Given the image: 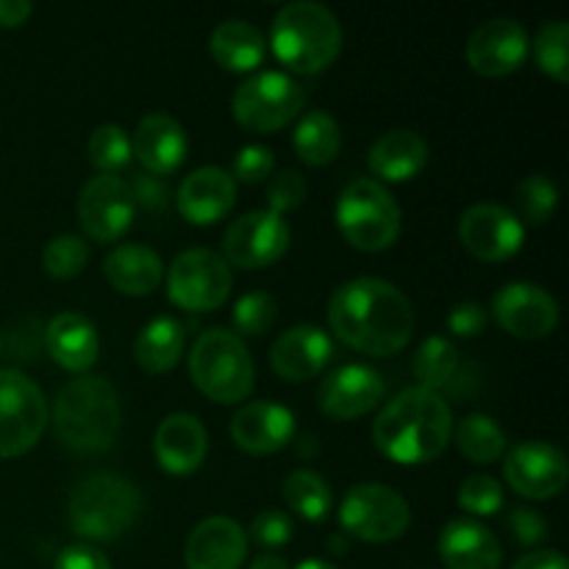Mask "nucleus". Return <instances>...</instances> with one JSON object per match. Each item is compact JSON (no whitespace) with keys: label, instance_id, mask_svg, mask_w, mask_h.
<instances>
[{"label":"nucleus","instance_id":"nucleus-20","mask_svg":"<svg viewBox=\"0 0 569 569\" xmlns=\"http://www.w3.org/2000/svg\"><path fill=\"white\" fill-rule=\"evenodd\" d=\"M176 203L192 226H214L237 203V181L222 167H198L178 187Z\"/></svg>","mask_w":569,"mask_h":569},{"label":"nucleus","instance_id":"nucleus-30","mask_svg":"<svg viewBox=\"0 0 569 569\" xmlns=\"http://www.w3.org/2000/svg\"><path fill=\"white\" fill-rule=\"evenodd\" d=\"M209 50L228 72H253L264 61V33L248 20H226L211 31Z\"/></svg>","mask_w":569,"mask_h":569},{"label":"nucleus","instance_id":"nucleus-46","mask_svg":"<svg viewBox=\"0 0 569 569\" xmlns=\"http://www.w3.org/2000/svg\"><path fill=\"white\" fill-rule=\"evenodd\" d=\"M53 569H111V565L92 545H70L61 550Z\"/></svg>","mask_w":569,"mask_h":569},{"label":"nucleus","instance_id":"nucleus-24","mask_svg":"<svg viewBox=\"0 0 569 569\" xmlns=\"http://www.w3.org/2000/svg\"><path fill=\"white\" fill-rule=\"evenodd\" d=\"M131 150L150 176H170L187 161L189 139L181 122L156 111V114L139 120L131 139Z\"/></svg>","mask_w":569,"mask_h":569},{"label":"nucleus","instance_id":"nucleus-19","mask_svg":"<svg viewBox=\"0 0 569 569\" xmlns=\"http://www.w3.org/2000/svg\"><path fill=\"white\" fill-rule=\"evenodd\" d=\"M248 559V533L231 517H206L183 548L187 569H239Z\"/></svg>","mask_w":569,"mask_h":569},{"label":"nucleus","instance_id":"nucleus-42","mask_svg":"<svg viewBox=\"0 0 569 569\" xmlns=\"http://www.w3.org/2000/svg\"><path fill=\"white\" fill-rule=\"evenodd\" d=\"M276 170L272 150L264 144H244L233 159V181L242 183H261Z\"/></svg>","mask_w":569,"mask_h":569},{"label":"nucleus","instance_id":"nucleus-31","mask_svg":"<svg viewBox=\"0 0 569 569\" xmlns=\"http://www.w3.org/2000/svg\"><path fill=\"white\" fill-rule=\"evenodd\" d=\"M187 345V328L176 317H156L153 322L142 328L137 339V365L150 376L170 372L178 365Z\"/></svg>","mask_w":569,"mask_h":569},{"label":"nucleus","instance_id":"nucleus-26","mask_svg":"<svg viewBox=\"0 0 569 569\" xmlns=\"http://www.w3.org/2000/svg\"><path fill=\"white\" fill-rule=\"evenodd\" d=\"M439 556L448 569H500L503 548L487 526L453 520L439 533Z\"/></svg>","mask_w":569,"mask_h":569},{"label":"nucleus","instance_id":"nucleus-16","mask_svg":"<svg viewBox=\"0 0 569 569\" xmlns=\"http://www.w3.org/2000/svg\"><path fill=\"white\" fill-rule=\"evenodd\" d=\"M506 481L520 498L550 500L567 487L569 467L565 453L550 442H522L506 456Z\"/></svg>","mask_w":569,"mask_h":569},{"label":"nucleus","instance_id":"nucleus-49","mask_svg":"<svg viewBox=\"0 0 569 569\" xmlns=\"http://www.w3.org/2000/svg\"><path fill=\"white\" fill-rule=\"evenodd\" d=\"M33 6L28 0H0V28H17L31 17Z\"/></svg>","mask_w":569,"mask_h":569},{"label":"nucleus","instance_id":"nucleus-3","mask_svg":"<svg viewBox=\"0 0 569 569\" xmlns=\"http://www.w3.org/2000/svg\"><path fill=\"white\" fill-rule=\"evenodd\" d=\"M120 398L100 376L72 378L53 400V431L67 450L94 456L120 437Z\"/></svg>","mask_w":569,"mask_h":569},{"label":"nucleus","instance_id":"nucleus-8","mask_svg":"<svg viewBox=\"0 0 569 569\" xmlns=\"http://www.w3.org/2000/svg\"><path fill=\"white\" fill-rule=\"evenodd\" d=\"M306 106V89L287 72H256L239 83L231 98L233 120L253 133H272L298 120Z\"/></svg>","mask_w":569,"mask_h":569},{"label":"nucleus","instance_id":"nucleus-23","mask_svg":"<svg viewBox=\"0 0 569 569\" xmlns=\"http://www.w3.org/2000/svg\"><path fill=\"white\" fill-rule=\"evenodd\" d=\"M295 437L292 411L278 403H248L233 415L231 439L250 456H270L287 448Z\"/></svg>","mask_w":569,"mask_h":569},{"label":"nucleus","instance_id":"nucleus-29","mask_svg":"<svg viewBox=\"0 0 569 569\" xmlns=\"http://www.w3.org/2000/svg\"><path fill=\"white\" fill-rule=\"evenodd\" d=\"M411 372L422 389L442 395H467L465 381H470V367L461 365V353L445 337H428L411 361Z\"/></svg>","mask_w":569,"mask_h":569},{"label":"nucleus","instance_id":"nucleus-10","mask_svg":"<svg viewBox=\"0 0 569 569\" xmlns=\"http://www.w3.org/2000/svg\"><path fill=\"white\" fill-rule=\"evenodd\" d=\"M48 426L42 389L17 370H0V459H17L33 450Z\"/></svg>","mask_w":569,"mask_h":569},{"label":"nucleus","instance_id":"nucleus-7","mask_svg":"<svg viewBox=\"0 0 569 569\" xmlns=\"http://www.w3.org/2000/svg\"><path fill=\"white\" fill-rule=\"evenodd\" d=\"M337 226L356 250L381 253L400 237V206L381 181L359 178L339 194Z\"/></svg>","mask_w":569,"mask_h":569},{"label":"nucleus","instance_id":"nucleus-32","mask_svg":"<svg viewBox=\"0 0 569 569\" xmlns=\"http://www.w3.org/2000/svg\"><path fill=\"white\" fill-rule=\"evenodd\" d=\"M292 142L295 153H298L303 164L326 167L342 150V128H339V122L328 111L315 109L300 117V122L295 126Z\"/></svg>","mask_w":569,"mask_h":569},{"label":"nucleus","instance_id":"nucleus-37","mask_svg":"<svg viewBox=\"0 0 569 569\" xmlns=\"http://www.w3.org/2000/svg\"><path fill=\"white\" fill-rule=\"evenodd\" d=\"M556 206H559V189L548 176L533 172V176L522 178L520 187H517V209H520L517 220L545 226L553 217Z\"/></svg>","mask_w":569,"mask_h":569},{"label":"nucleus","instance_id":"nucleus-44","mask_svg":"<svg viewBox=\"0 0 569 569\" xmlns=\"http://www.w3.org/2000/svg\"><path fill=\"white\" fill-rule=\"evenodd\" d=\"M509 531H511V537L517 539V542L526 545V548H533V545H539V542H545V539H548L550 526L537 509L520 506V509H515L509 515Z\"/></svg>","mask_w":569,"mask_h":569},{"label":"nucleus","instance_id":"nucleus-35","mask_svg":"<svg viewBox=\"0 0 569 569\" xmlns=\"http://www.w3.org/2000/svg\"><path fill=\"white\" fill-rule=\"evenodd\" d=\"M89 161H92L94 170L100 176H117V170L128 167L131 161L133 150H131V139L128 133L122 131L120 126H98L89 137Z\"/></svg>","mask_w":569,"mask_h":569},{"label":"nucleus","instance_id":"nucleus-22","mask_svg":"<svg viewBox=\"0 0 569 569\" xmlns=\"http://www.w3.org/2000/svg\"><path fill=\"white\" fill-rule=\"evenodd\" d=\"M156 461L170 476H192L200 470L209 453V433H206L203 422L194 415H178L164 417L156 428L153 437Z\"/></svg>","mask_w":569,"mask_h":569},{"label":"nucleus","instance_id":"nucleus-18","mask_svg":"<svg viewBox=\"0 0 569 569\" xmlns=\"http://www.w3.org/2000/svg\"><path fill=\"white\" fill-rule=\"evenodd\" d=\"M387 395L381 372L367 365H345L333 370L317 389L320 411L331 420H359L370 415Z\"/></svg>","mask_w":569,"mask_h":569},{"label":"nucleus","instance_id":"nucleus-34","mask_svg":"<svg viewBox=\"0 0 569 569\" xmlns=\"http://www.w3.org/2000/svg\"><path fill=\"white\" fill-rule=\"evenodd\" d=\"M283 498L287 506L309 522H322L331 511V489L317 472L295 470L283 481Z\"/></svg>","mask_w":569,"mask_h":569},{"label":"nucleus","instance_id":"nucleus-2","mask_svg":"<svg viewBox=\"0 0 569 569\" xmlns=\"http://www.w3.org/2000/svg\"><path fill=\"white\" fill-rule=\"evenodd\" d=\"M453 437V411L442 395L411 387L389 400L372 422V442L398 465H428Z\"/></svg>","mask_w":569,"mask_h":569},{"label":"nucleus","instance_id":"nucleus-14","mask_svg":"<svg viewBox=\"0 0 569 569\" xmlns=\"http://www.w3.org/2000/svg\"><path fill=\"white\" fill-rule=\"evenodd\" d=\"M459 239L478 261H506L520 253L526 242V226L515 211L498 203H476L461 214Z\"/></svg>","mask_w":569,"mask_h":569},{"label":"nucleus","instance_id":"nucleus-51","mask_svg":"<svg viewBox=\"0 0 569 569\" xmlns=\"http://www.w3.org/2000/svg\"><path fill=\"white\" fill-rule=\"evenodd\" d=\"M295 569H337V567L328 565V561H320V559H309V561H303V565H298Z\"/></svg>","mask_w":569,"mask_h":569},{"label":"nucleus","instance_id":"nucleus-11","mask_svg":"<svg viewBox=\"0 0 569 569\" xmlns=\"http://www.w3.org/2000/svg\"><path fill=\"white\" fill-rule=\"evenodd\" d=\"M233 272L220 253L206 248L183 250L170 264L167 298L183 311H214L231 298Z\"/></svg>","mask_w":569,"mask_h":569},{"label":"nucleus","instance_id":"nucleus-21","mask_svg":"<svg viewBox=\"0 0 569 569\" xmlns=\"http://www.w3.org/2000/svg\"><path fill=\"white\" fill-rule=\"evenodd\" d=\"M333 359V342L322 328L295 326L276 339L270 350V365L283 381H309L326 370Z\"/></svg>","mask_w":569,"mask_h":569},{"label":"nucleus","instance_id":"nucleus-12","mask_svg":"<svg viewBox=\"0 0 569 569\" xmlns=\"http://www.w3.org/2000/svg\"><path fill=\"white\" fill-rule=\"evenodd\" d=\"M289 242L292 233L281 214L270 209L248 211L222 233V259L228 261V267L239 270H264L283 259Z\"/></svg>","mask_w":569,"mask_h":569},{"label":"nucleus","instance_id":"nucleus-28","mask_svg":"<svg viewBox=\"0 0 569 569\" xmlns=\"http://www.w3.org/2000/svg\"><path fill=\"white\" fill-rule=\"evenodd\" d=\"M106 281L122 295L131 298H144L153 289H159L161 278H164V264H161L159 253L144 244H117L103 261Z\"/></svg>","mask_w":569,"mask_h":569},{"label":"nucleus","instance_id":"nucleus-50","mask_svg":"<svg viewBox=\"0 0 569 569\" xmlns=\"http://www.w3.org/2000/svg\"><path fill=\"white\" fill-rule=\"evenodd\" d=\"M250 569H289V565L281 559V556L261 553V556H256L253 565H250Z\"/></svg>","mask_w":569,"mask_h":569},{"label":"nucleus","instance_id":"nucleus-17","mask_svg":"<svg viewBox=\"0 0 569 569\" xmlns=\"http://www.w3.org/2000/svg\"><path fill=\"white\" fill-rule=\"evenodd\" d=\"M528 31L511 17H495L478 26L467 39V61L478 76L503 78L511 76L528 59Z\"/></svg>","mask_w":569,"mask_h":569},{"label":"nucleus","instance_id":"nucleus-13","mask_svg":"<svg viewBox=\"0 0 569 569\" xmlns=\"http://www.w3.org/2000/svg\"><path fill=\"white\" fill-rule=\"evenodd\" d=\"M137 203L131 187L120 176H94L78 194V222L89 239L100 244L120 242L133 226Z\"/></svg>","mask_w":569,"mask_h":569},{"label":"nucleus","instance_id":"nucleus-27","mask_svg":"<svg viewBox=\"0 0 569 569\" xmlns=\"http://www.w3.org/2000/svg\"><path fill=\"white\" fill-rule=\"evenodd\" d=\"M367 164L383 181H411V178L426 170L428 144L417 131L395 128V131H387L372 142L370 153H367Z\"/></svg>","mask_w":569,"mask_h":569},{"label":"nucleus","instance_id":"nucleus-38","mask_svg":"<svg viewBox=\"0 0 569 569\" xmlns=\"http://www.w3.org/2000/svg\"><path fill=\"white\" fill-rule=\"evenodd\" d=\"M89 261V244L81 237L72 233H61L53 237L42 250V267L50 278L56 281H70V278L81 276L83 267Z\"/></svg>","mask_w":569,"mask_h":569},{"label":"nucleus","instance_id":"nucleus-1","mask_svg":"<svg viewBox=\"0 0 569 569\" xmlns=\"http://www.w3.org/2000/svg\"><path fill=\"white\" fill-rule=\"evenodd\" d=\"M331 331L359 353H400L415 337V309L395 283L381 278H356L342 283L328 303Z\"/></svg>","mask_w":569,"mask_h":569},{"label":"nucleus","instance_id":"nucleus-40","mask_svg":"<svg viewBox=\"0 0 569 569\" xmlns=\"http://www.w3.org/2000/svg\"><path fill=\"white\" fill-rule=\"evenodd\" d=\"M503 487L498 478L476 472L459 489V506L472 517H492L503 509Z\"/></svg>","mask_w":569,"mask_h":569},{"label":"nucleus","instance_id":"nucleus-39","mask_svg":"<svg viewBox=\"0 0 569 569\" xmlns=\"http://www.w3.org/2000/svg\"><path fill=\"white\" fill-rule=\"evenodd\" d=\"M278 317V303L270 292H248L233 306V328L237 337H261L272 328Z\"/></svg>","mask_w":569,"mask_h":569},{"label":"nucleus","instance_id":"nucleus-33","mask_svg":"<svg viewBox=\"0 0 569 569\" xmlns=\"http://www.w3.org/2000/svg\"><path fill=\"white\" fill-rule=\"evenodd\" d=\"M456 448L476 465H495L506 453V433L489 415H470L453 426Z\"/></svg>","mask_w":569,"mask_h":569},{"label":"nucleus","instance_id":"nucleus-52","mask_svg":"<svg viewBox=\"0 0 569 569\" xmlns=\"http://www.w3.org/2000/svg\"><path fill=\"white\" fill-rule=\"evenodd\" d=\"M3 348H6V342H3V333H0V353H3Z\"/></svg>","mask_w":569,"mask_h":569},{"label":"nucleus","instance_id":"nucleus-25","mask_svg":"<svg viewBox=\"0 0 569 569\" xmlns=\"http://www.w3.org/2000/svg\"><path fill=\"white\" fill-rule=\"evenodd\" d=\"M50 359L67 372H87L100 356V337L92 320L78 311H59L42 333Z\"/></svg>","mask_w":569,"mask_h":569},{"label":"nucleus","instance_id":"nucleus-48","mask_svg":"<svg viewBox=\"0 0 569 569\" xmlns=\"http://www.w3.org/2000/svg\"><path fill=\"white\" fill-rule=\"evenodd\" d=\"M509 569H569L567 559L559 550H533V553L522 556Z\"/></svg>","mask_w":569,"mask_h":569},{"label":"nucleus","instance_id":"nucleus-41","mask_svg":"<svg viewBox=\"0 0 569 569\" xmlns=\"http://www.w3.org/2000/svg\"><path fill=\"white\" fill-rule=\"evenodd\" d=\"M306 198V181L300 178V172L295 170H281L276 176H270L267 183V200H270V211L283 217V211H292L303 203Z\"/></svg>","mask_w":569,"mask_h":569},{"label":"nucleus","instance_id":"nucleus-47","mask_svg":"<svg viewBox=\"0 0 569 569\" xmlns=\"http://www.w3.org/2000/svg\"><path fill=\"white\" fill-rule=\"evenodd\" d=\"M133 194V203L142 206L148 211H159L164 209V187H161L159 178L150 176H137V181L128 183Z\"/></svg>","mask_w":569,"mask_h":569},{"label":"nucleus","instance_id":"nucleus-5","mask_svg":"<svg viewBox=\"0 0 569 569\" xmlns=\"http://www.w3.org/2000/svg\"><path fill=\"white\" fill-rule=\"evenodd\" d=\"M142 506L137 483L114 472H92L72 487L67 517L76 537L87 542H114L137 526Z\"/></svg>","mask_w":569,"mask_h":569},{"label":"nucleus","instance_id":"nucleus-6","mask_svg":"<svg viewBox=\"0 0 569 569\" xmlns=\"http://www.w3.org/2000/svg\"><path fill=\"white\" fill-rule=\"evenodd\" d=\"M189 376L206 398L231 406L253 392L256 367L250 350L237 333L226 328H211L194 339Z\"/></svg>","mask_w":569,"mask_h":569},{"label":"nucleus","instance_id":"nucleus-4","mask_svg":"<svg viewBox=\"0 0 569 569\" xmlns=\"http://www.w3.org/2000/svg\"><path fill=\"white\" fill-rule=\"evenodd\" d=\"M270 44L283 67L298 76H317L337 61L342 50V26L322 3L298 0L276 14Z\"/></svg>","mask_w":569,"mask_h":569},{"label":"nucleus","instance_id":"nucleus-15","mask_svg":"<svg viewBox=\"0 0 569 569\" xmlns=\"http://www.w3.org/2000/svg\"><path fill=\"white\" fill-rule=\"evenodd\" d=\"M492 317L517 339H545L559 326V303L537 283L515 281L492 298Z\"/></svg>","mask_w":569,"mask_h":569},{"label":"nucleus","instance_id":"nucleus-45","mask_svg":"<svg viewBox=\"0 0 569 569\" xmlns=\"http://www.w3.org/2000/svg\"><path fill=\"white\" fill-rule=\"evenodd\" d=\"M487 328V311L483 306L465 300V303H456L448 315V331L459 339H472Z\"/></svg>","mask_w":569,"mask_h":569},{"label":"nucleus","instance_id":"nucleus-36","mask_svg":"<svg viewBox=\"0 0 569 569\" xmlns=\"http://www.w3.org/2000/svg\"><path fill=\"white\" fill-rule=\"evenodd\" d=\"M539 70L548 72L559 83L569 81V26L565 20H550L539 28L533 42Z\"/></svg>","mask_w":569,"mask_h":569},{"label":"nucleus","instance_id":"nucleus-43","mask_svg":"<svg viewBox=\"0 0 569 569\" xmlns=\"http://www.w3.org/2000/svg\"><path fill=\"white\" fill-rule=\"evenodd\" d=\"M250 537L261 548H283L292 539V520L283 511L267 509L250 522Z\"/></svg>","mask_w":569,"mask_h":569},{"label":"nucleus","instance_id":"nucleus-9","mask_svg":"<svg viewBox=\"0 0 569 569\" xmlns=\"http://www.w3.org/2000/svg\"><path fill=\"white\" fill-rule=\"evenodd\" d=\"M339 522L361 542L383 545L403 537L411 526V509L400 492L383 483H356L339 506Z\"/></svg>","mask_w":569,"mask_h":569}]
</instances>
